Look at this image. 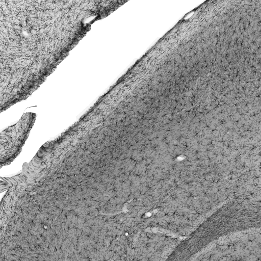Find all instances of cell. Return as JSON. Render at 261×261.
Wrapping results in <instances>:
<instances>
[{
    "label": "cell",
    "mask_w": 261,
    "mask_h": 261,
    "mask_svg": "<svg viewBox=\"0 0 261 261\" xmlns=\"http://www.w3.org/2000/svg\"><path fill=\"white\" fill-rule=\"evenodd\" d=\"M34 113L24 114L18 122L1 133V147H21L27 139L35 120Z\"/></svg>",
    "instance_id": "1"
}]
</instances>
